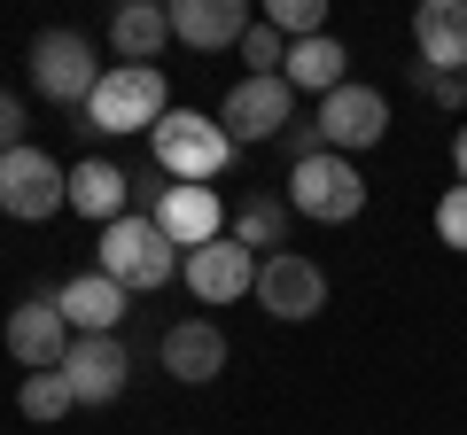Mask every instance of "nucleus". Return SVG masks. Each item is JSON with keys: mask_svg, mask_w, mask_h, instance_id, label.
I'll use <instances>...</instances> for the list:
<instances>
[{"mask_svg": "<svg viewBox=\"0 0 467 435\" xmlns=\"http://www.w3.org/2000/svg\"><path fill=\"white\" fill-rule=\"evenodd\" d=\"M164 117H171V86H164V70H156V63H109V70H101V86H94V101H86V125L109 133V140L156 133Z\"/></svg>", "mask_w": 467, "mask_h": 435, "instance_id": "f257e3e1", "label": "nucleus"}, {"mask_svg": "<svg viewBox=\"0 0 467 435\" xmlns=\"http://www.w3.org/2000/svg\"><path fill=\"white\" fill-rule=\"evenodd\" d=\"M180 265H187V257L164 241V226H156L149 210H125L117 226H101V265L94 272H109L125 296H149V288L180 280Z\"/></svg>", "mask_w": 467, "mask_h": 435, "instance_id": "f03ea898", "label": "nucleus"}, {"mask_svg": "<svg viewBox=\"0 0 467 435\" xmlns=\"http://www.w3.org/2000/svg\"><path fill=\"white\" fill-rule=\"evenodd\" d=\"M149 156H156V171H164L171 187H211L218 171L234 164V133L218 117H202V109H171L149 133Z\"/></svg>", "mask_w": 467, "mask_h": 435, "instance_id": "7ed1b4c3", "label": "nucleus"}, {"mask_svg": "<svg viewBox=\"0 0 467 435\" xmlns=\"http://www.w3.org/2000/svg\"><path fill=\"white\" fill-rule=\"evenodd\" d=\"M288 210L312 218V226H350V218L367 210V171L350 164V156L319 148L304 164H288Z\"/></svg>", "mask_w": 467, "mask_h": 435, "instance_id": "20e7f679", "label": "nucleus"}, {"mask_svg": "<svg viewBox=\"0 0 467 435\" xmlns=\"http://www.w3.org/2000/svg\"><path fill=\"white\" fill-rule=\"evenodd\" d=\"M101 70H109V63H94V39L70 32V24H55V32L32 39V94L63 101V109H86V101H94Z\"/></svg>", "mask_w": 467, "mask_h": 435, "instance_id": "39448f33", "label": "nucleus"}, {"mask_svg": "<svg viewBox=\"0 0 467 435\" xmlns=\"http://www.w3.org/2000/svg\"><path fill=\"white\" fill-rule=\"evenodd\" d=\"M70 210V171L55 164L47 148H8L0 156V218H16V226H39V218Z\"/></svg>", "mask_w": 467, "mask_h": 435, "instance_id": "423d86ee", "label": "nucleus"}, {"mask_svg": "<svg viewBox=\"0 0 467 435\" xmlns=\"http://www.w3.org/2000/svg\"><path fill=\"white\" fill-rule=\"evenodd\" d=\"M218 125L234 133V148H265L296 125V86L288 78H242L226 101H218Z\"/></svg>", "mask_w": 467, "mask_h": 435, "instance_id": "0eeeda50", "label": "nucleus"}, {"mask_svg": "<svg viewBox=\"0 0 467 435\" xmlns=\"http://www.w3.org/2000/svg\"><path fill=\"white\" fill-rule=\"evenodd\" d=\"M319 148H335V156H358V148H382L389 140V101H382V86H335L327 101H319Z\"/></svg>", "mask_w": 467, "mask_h": 435, "instance_id": "6e6552de", "label": "nucleus"}, {"mask_svg": "<svg viewBox=\"0 0 467 435\" xmlns=\"http://www.w3.org/2000/svg\"><path fill=\"white\" fill-rule=\"evenodd\" d=\"M149 218L164 226V241H171L180 257H195V249H211V241H226V226H234V210L218 202V187H156Z\"/></svg>", "mask_w": 467, "mask_h": 435, "instance_id": "1a4fd4ad", "label": "nucleus"}, {"mask_svg": "<svg viewBox=\"0 0 467 435\" xmlns=\"http://www.w3.org/2000/svg\"><path fill=\"white\" fill-rule=\"evenodd\" d=\"M55 373L70 381L78 404H117L125 381H133V350H125V335H70V350H63Z\"/></svg>", "mask_w": 467, "mask_h": 435, "instance_id": "9d476101", "label": "nucleus"}, {"mask_svg": "<svg viewBox=\"0 0 467 435\" xmlns=\"http://www.w3.org/2000/svg\"><path fill=\"white\" fill-rule=\"evenodd\" d=\"M257 303H265V319L304 327V319L327 311V272H319L304 249H281V257H265V265H257Z\"/></svg>", "mask_w": 467, "mask_h": 435, "instance_id": "9b49d317", "label": "nucleus"}, {"mask_svg": "<svg viewBox=\"0 0 467 435\" xmlns=\"http://www.w3.org/2000/svg\"><path fill=\"white\" fill-rule=\"evenodd\" d=\"M70 350V319L55 296H24L16 311H8V358H16L24 373H55Z\"/></svg>", "mask_w": 467, "mask_h": 435, "instance_id": "f8f14e48", "label": "nucleus"}, {"mask_svg": "<svg viewBox=\"0 0 467 435\" xmlns=\"http://www.w3.org/2000/svg\"><path fill=\"white\" fill-rule=\"evenodd\" d=\"M257 265H265V257H250L242 249V241H211V249H195L180 265V280L195 288V303H242V296H257Z\"/></svg>", "mask_w": 467, "mask_h": 435, "instance_id": "ddd939ff", "label": "nucleus"}, {"mask_svg": "<svg viewBox=\"0 0 467 435\" xmlns=\"http://www.w3.org/2000/svg\"><path fill=\"white\" fill-rule=\"evenodd\" d=\"M413 55L436 78H460L467 70V0H420L413 8Z\"/></svg>", "mask_w": 467, "mask_h": 435, "instance_id": "4468645a", "label": "nucleus"}, {"mask_svg": "<svg viewBox=\"0 0 467 435\" xmlns=\"http://www.w3.org/2000/svg\"><path fill=\"white\" fill-rule=\"evenodd\" d=\"M156 358H164L171 381L202 389V381H218V373H226V335H218V319H180V327H164Z\"/></svg>", "mask_w": 467, "mask_h": 435, "instance_id": "2eb2a0df", "label": "nucleus"}, {"mask_svg": "<svg viewBox=\"0 0 467 435\" xmlns=\"http://www.w3.org/2000/svg\"><path fill=\"white\" fill-rule=\"evenodd\" d=\"M70 210L94 218V226H117V218L133 210V171L109 164V156H78L70 164Z\"/></svg>", "mask_w": 467, "mask_h": 435, "instance_id": "dca6fc26", "label": "nucleus"}, {"mask_svg": "<svg viewBox=\"0 0 467 435\" xmlns=\"http://www.w3.org/2000/svg\"><path fill=\"white\" fill-rule=\"evenodd\" d=\"M55 303H63L70 335H117V319H125V288L109 280V272H70L63 288H55Z\"/></svg>", "mask_w": 467, "mask_h": 435, "instance_id": "f3484780", "label": "nucleus"}, {"mask_svg": "<svg viewBox=\"0 0 467 435\" xmlns=\"http://www.w3.org/2000/svg\"><path fill=\"white\" fill-rule=\"evenodd\" d=\"M250 8L242 0H171V39H187L195 55L211 47H242V32H250Z\"/></svg>", "mask_w": 467, "mask_h": 435, "instance_id": "a211bd4d", "label": "nucleus"}, {"mask_svg": "<svg viewBox=\"0 0 467 435\" xmlns=\"http://www.w3.org/2000/svg\"><path fill=\"white\" fill-rule=\"evenodd\" d=\"M288 86H296V94H319L327 101L335 86H350V47L335 32H319V39H296V47H288V70H281Z\"/></svg>", "mask_w": 467, "mask_h": 435, "instance_id": "6ab92c4d", "label": "nucleus"}, {"mask_svg": "<svg viewBox=\"0 0 467 435\" xmlns=\"http://www.w3.org/2000/svg\"><path fill=\"white\" fill-rule=\"evenodd\" d=\"M164 39H171V8H156V0H125V8L109 16L117 63H156V55H164Z\"/></svg>", "mask_w": 467, "mask_h": 435, "instance_id": "aec40b11", "label": "nucleus"}, {"mask_svg": "<svg viewBox=\"0 0 467 435\" xmlns=\"http://www.w3.org/2000/svg\"><path fill=\"white\" fill-rule=\"evenodd\" d=\"M288 218H296V210H288V195H265V187H257V195H242V202H234V226H226V234L234 241H242V249H250V257H281V234H288Z\"/></svg>", "mask_w": 467, "mask_h": 435, "instance_id": "412c9836", "label": "nucleus"}, {"mask_svg": "<svg viewBox=\"0 0 467 435\" xmlns=\"http://www.w3.org/2000/svg\"><path fill=\"white\" fill-rule=\"evenodd\" d=\"M70 404H78V397H70L63 373H24V389H16V412L24 420H63Z\"/></svg>", "mask_w": 467, "mask_h": 435, "instance_id": "4be33fe9", "label": "nucleus"}, {"mask_svg": "<svg viewBox=\"0 0 467 435\" xmlns=\"http://www.w3.org/2000/svg\"><path fill=\"white\" fill-rule=\"evenodd\" d=\"M265 24L296 47V39H319V32H327V8H319V0H265Z\"/></svg>", "mask_w": 467, "mask_h": 435, "instance_id": "5701e85b", "label": "nucleus"}, {"mask_svg": "<svg viewBox=\"0 0 467 435\" xmlns=\"http://www.w3.org/2000/svg\"><path fill=\"white\" fill-rule=\"evenodd\" d=\"M234 55L250 63V78H281V70H288V39L273 32V24H250V32H242V47H234Z\"/></svg>", "mask_w": 467, "mask_h": 435, "instance_id": "b1692460", "label": "nucleus"}, {"mask_svg": "<svg viewBox=\"0 0 467 435\" xmlns=\"http://www.w3.org/2000/svg\"><path fill=\"white\" fill-rule=\"evenodd\" d=\"M436 241L467 257V187H451V195L436 202Z\"/></svg>", "mask_w": 467, "mask_h": 435, "instance_id": "393cba45", "label": "nucleus"}, {"mask_svg": "<svg viewBox=\"0 0 467 435\" xmlns=\"http://www.w3.org/2000/svg\"><path fill=\"white\" fill-rule=\"evenodd\" d=\"M8 148H24V101L0 86V156H8Z\"/></svg>", "mask_w": 467, "mask_h": 435, "instance_id": "a878e982", "label": "nucleus"}, {"mask_svg": "<svg viewBox=\"0 0 467 435\" xmlns=\"http://www.w3.org/2000/svg\"><path fill=\"white\" fill-rule=\"evenodd\" d=\"M451 171H460V187H467V125L451 133Z\"/></svg>", "mask_w": 467, "mask_h": 435, "instance_id": "bb28decb", "label": "nucleus"}]
</instances>
